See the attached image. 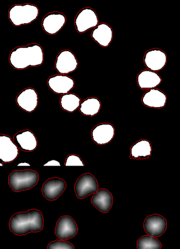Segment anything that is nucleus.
I'll use <instances>...</instances> for the list:
<instances>
[{"label": "nucleus", "instance_id": "16", "mask_svg": "<svg viewBox=\"0 0 180 249\" xmlns=\"http://www.w3.org/2000/svg\"><path fill=\"white\" fill-rule=\"evenodd\" d=\"M115 128L110 124H101L96 126L92 131V138L98 145L107 144L114 138Z\"/></svg>", "mask_w": 180, "mask_h": 249}, {"label": "nucleus", "instance_id": "26", "mask_svg": "<svg viewBox=\"0 0 180 249\" xmlns=\"http://www.w3.org/2000/svg\"><path fill=\"white\" fill-rule=\"evenodd\" d=\"M47 249H74V247L67 241L55 240L49 243Z\"/></svg>", "mask_w": 180, "mask_h": 249}, {"label": "nucleus", "instance_id": "2", "mask_svg": "<svg viewBox=\"0 0 180 249\" xmlns=\"http://www.w3.org/2000/svg\"><path fill=\"white\" fill-rule=\"evenodd\" d=\"M9 61L12 67L19 70L39 66L43 62V50L36 43L17 47L11 52Z\"/></svg>", "mask_w": 180, "mask_h": 249}, {"label": "nucleus", "instance_id": "8", "mask_svg": "<svg viewBox=\"0 0 180 249\" xmlns=\"http://www.w3.org/2000/svg\"><path fill=\"white\" fill-rule=\"evenodd\" d=\"M66 186L63 179L58 178H49L42 185V195L49 201L56 200L63 194Z\"/></svg>", "mask_w": 180, "mask_h": 249}, {"label": "nucleus", "instance_id": "28", "mask_svg": "<svg viewBox=\"0 0 180 249\" xmlns=\"http://www.w3.org/2000/svg\"><path fill=\"white\" fill-rule=\"evenodd\" d=\"M60 166V164L58 162V161L55 160H52L48 161L47 163L44 165V166Z\"/></svg>", "mask_w": 180, "mask_h": 249}, {"label": "nucleus", "instance_id": "14", "mask_svg": "<svg viewBox=\"0 0 180 249\" xmlns=\"http://www.w3.org/2000/svg\"><path fill=\"white\" fill-rule=\"evenodd\" d=\"M38 94L32 88L24 89L16 98V103L22 109L28 113L34 111L38 106Z\"/></svg>", "mask_w": 180, "mask_h": 249}, {"label": "nucleus", "instance_id": "4", "mask_svg": "<svg viewBox=\"0 0 180 249\" xmlns=\"http://www.w3.org/2000/svg\"><path fill=\"white\" fill-rule=\"evenodd\" d=\"M39 10L37 6L27 3L15 4L9 10L8 17L11 22L15 26L32 23L39 15Z\"/></svg>", "mask_w": 180, "mask_h": 249}, {"label": "nucleus", "instance_id": "23", "mask_svg": "<svg viewBox=\"0 0 180 249\" xmlns=\"http://www.w3.org/2000/svg\"><path fill=\"white\" fill-rule=\"evenodd\" d=\"M101 107L100 101L97 98L92 97L87 98L80 103L79 110L85 115L93 116L98 113Z\"/></svg>", "mask_w": 180, "mask_h": 249}, {"label": "nucleus", "instance_id": "12", "mask_svg": "<svg viewBox=\"0 0 180 249\" xmlns=\"http://www.w3.org/2000/svg\"><path fill=\"white\" fill-rule=\"evenodd\" d=\"M167 61L166 54L162 50L152 49L147 51L144 55L145 66L153 71H158L165 67Z\"/></svg>", "mask_w": 180, "mask_h": 249}, {"label": "nucleus", "instance_id": "21", "mask_svg": "<svg viewBox=\"0 0 180 249\" xmlns=\"http://www.w3.org/2000/svg\"><path fill=\"white\" fill-rule=\"evenodd\" d=\"M162 82V78L156 72L150 70L141 71L137 76V83L141 89L156 88Z\"/></svg>", "mask_w": 180, "mask_h": 249}, {"label": "nucleus", "instance_id": "15", "mask_svg": "<svg viewBox=\"0 0 180 249\" xmlns=\"http://www.w3.org/2000/svg\"><path fill=\"white\" fill-rule=\"evenodd\" d=\"M18 148L12 141L10 136L0 135V159L4 163H10L15 160L18 155Z\"/></svg>", "mask_w": 180, "mask_h": 249}, {"label": "nucleus", "instance_id": "25", "mask_svg": "<svg viewBox=\"0 0 180 249\" xmlns=\"http://www.w3.org/2000/svg\"><path fill=\"white\" fill-rule=\"evenodd\" d=\"M162 244L158 239L150 235H144L137 242L138 249H161Z\"/></svg>", "mask_w": 180, "mask_h": 249}, {"label": "nucleus", "instance_id": "10", "mask_svg": "<svg viewBox=\"0 0 180 249\" xmlns=\"http://www.w3.org/2000/svg\"><path fill=\"white\" fill-rule=\"evenodd\" d=\"M66 22L65 16L59 12H50L43 18L42 27L50 35L56 34Z\"/></svg>", "mask_w": 180, "mask_h": 249}, {"label": "nucleus", "instance_id": "9", "mask_svg": "<svg viewBox=\"0 0 180 249\" xmlns=\"http://www.w3.org/2000/svg\"><path fill=\"white\" fill-rule=\"evenodd\" d=\"M78 66V61L74 55L69 50H64L58 54L55 62V68L63 74L70 73L75 71Z\"/></svg>", "mask_w": 180, "mask_h": 249}, {"label": "nucleus", "instance_id": "3", "mask_svg": "<svg viewBox=\"0 0 180 249\" xmlns=\"http://www.w3.org/2000/svg\"><path fill=\"white\" fill-rule=\"evenodd\" d=\"M38 172L32 170H15L9 176L8 183L15 192L30 190L39 181Z\"/></svg>", "mask_w": 180, "mask_h": 249}, {"label": "nucleus", "instance_id": "13", "mask_svg": "<svg viewBox=\"0 0 180 249\" xmlns=\"http://www.w3.org/2000/svg\"><path fill=\"white\" fill-rule=\"evenodd\" d=\"M47 83L50 89L58 94H66L73 88L74 84L72 78L63 74L50 77Z\"/></svg>", "mask_w": 180, "mask_h": 249}, {"label": "nucleus", "instance_id": "5", "mask_svg": "<svg viewBox=\"0 0 180 249\" xmlns=\"http://www.w3.org/2000/svg\"><path fill=\"white\" fill-rule=\"evenodd\" d=\"M74 190L78 198H85L91 194H96L98 190L97 180L91 174H84L77 180Z\"/></svg>", "mask_w": 180, "mask_h": 249}, {"label": "nucleus", "instance_id": "6", "mask_svg": "<svg viewBox=\"0 0 180 249\" xmlns=\"http://www.w3.org/2000/svg\"><path fill=\"white\" fill-rule=\"evenodd\" d=\"M98 23V16L94 10L87 7L80 10L77 15L74 24L79 33H84L87 31L96 27Z\"/></svg>", "mask_w": 180, "mask_h": 249}, {"label": "nucleus", "instance_id": "1", "mask_svg": "<svg viewBox=\"0 0 180 249\" xmlns=\"http://www.w3.org/2000/svg\"><path fill=\"white\" fill-rule=\"evenodd\" d=\"M43 217L41 212L32 209L16 213L11 217L10 231L18 235H24L30 232H38L43 228Z\"/></svg>", "mask_w": 180, "mask_h": 249}, {"label": "nucleus", "instance_id": "7", "mask_svg": "<svg viewBox=\"0 0 180 249\" xmlns=\"http://www.w3.org/2000/svg\"><path fill=\"white\" fill-rule=\"evenodd\" d=\"M77 224L70 216H61L57 222L55 234L60 240L70 239L77 235Z\"/></svg>", "mask_w": 180, "mask_h": 249}, {"label": "nucleus", "instance_id": "22", "mask_svg": "<svg viewBox=\"0 0 180 249\" xmlns=\"http://www.w3.org/2000/svg\"><path fill=\"white\" fill-rule=\"evenodd\" d=\"M152 148L150 142L142 140L135 143L131 148V158L134 159H145L151 155Z\"/></svg>", "mask_w": 180, "mask_h": 249}, {"label": "nucleus", "instance_id": "18", "mask_svg": "<svg viewBox=\"0 0 180 249\" xmlns=\"http://www.w3.org/2000/svg\"><path fill=\"white\" fill-rule=\"evenodd\" d=\"M91 202L101 213H108L112 207L113 197L108 190L101 189L98 190L92 196Z\"/></svg>", "mask_w": 180, "mask_h": 249}, {"label": "nucleus", "instance_id": "11", "mask_svg": "<svg viewBox=\"0 0 180 249\" xmlns=\"http://www.w3.org/2000/svg\"><path fill=\"white\" fill-rule=\"evenodd\" d=\"M167 228L165 218L159 214H153L146 217L144 223L145 232L153 237H159L163 235Z\"/></svg>", "mask_w": 180, "mask_h": 249}, {"label": "nucleus", "instance_id": "24", "mask_svg": "<svg viewBox=\"0 0 180 249\" xmlns=\"http://www.w3.org/2000/svg\"><path fill=\"white\" fill-rule=\"evenodd\" d=\"M81 99L74 93H66L60 98L61 107L68 112H73L79 107Z\"/></svg>", "mask_w": 180, "mask_h": 249}, {"label": "nucleus", "instance_id": "19", "mask_svg": "<svg viewBox=\"0 0 180 249\" xmlns=\"http://www.w3.org/2000/svg\"><path fill=\"white\" fill-rule=\"evenodd\" d=\"M91 36L98 45L103 47H107L112 40L113 31L108 24L101 23L93 29Z\"/></svg>", "mask_w": 180, "mask_h": 249}, {"label": "nucleus", "instance_id": "27", "mask_svg": "<svg viewBox=\"0 0 180 249\" xmlns=\"http://www.w3.org/2000/svg\"><path fill=\"white\" fill-rule=\"evenodd\" d=\"M66 166H84L85 165L78 155L71 154L68 155L66 159Z\"/></svg>", "mask_w": 180, "mask_h": 249}, {"label": "nucleus", "instance_id": "20", "mask_svg": "<svg viewBox=\"0 0 180 249\" xmlns=\"http://www.w3.org/2000/svg\"><path fill=\"white\" fill-rule=\"evenodd\" d=\"M166 99L164 92L158 89H153L145 92L142 98V102L147 107L161 108L165 107Z\"/></svg>", "mask_w": 180, "mask_h": 249}, {"label": "nucleus", "instance_id": "17", "mask_svg": "<svg viewBox=\"0 0 180 249\" xmlns=\"http://www.w3.org/2000/svg\"><path fill=\"white\" fill-rule=\"evenodd\" d=\"M15 144L23 151L31 152L36 149L37 140L35 135L29 129L17 133L14 138Z\"/></svg>", "mask_w": 180, "mask_h": 249}]
</instances>
